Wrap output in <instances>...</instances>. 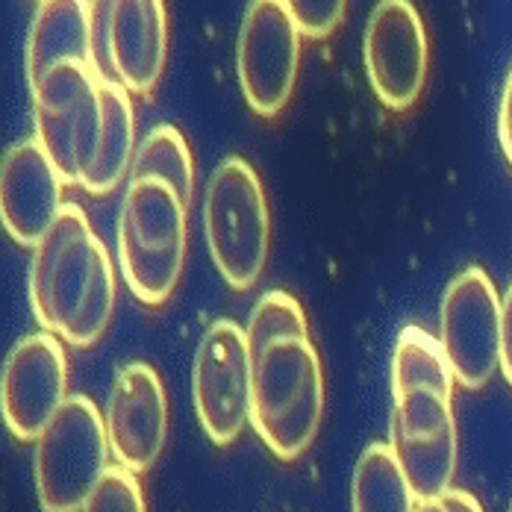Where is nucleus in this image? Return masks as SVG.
Masks as SVG:
<instances>
[{
	"instance_id": "f257e3e1",
	"label": "nucleus",
	"mask_w": 512,
	"mask_h": 512,
	"mask_svg": "<svg viewBox=\"0 0 512 512\" xmlns=\"http://www.w3.org/2000/svg\"><path fill=\"white\" fill-rule=\"evenodd\" d=\"M30 307L45 333L74 348H92L112 321V256L77 204H65L33 251Z\"/></svg>"
},
{
	"instance_id": "f03ea898",
	"label": "nucleus",
	"mask_w": 512,
	"mask_h": 512,
	"mask_svg": "<svg viewBox=\"0 0 512 512\" xmlns=\"http://www.w3.org/2000/svg\"><path fill=\"white\" fill-rule=\"evenodd\" d=\"M189 206L156 180H130L118 212V265L130 295L148 307L165 304L183 274Z\"/></svg>"
},
{
	"instance_id": "7ed1b4c3",
	"label": "nucleus",
	"mask_w": 512,
	"mask_h": 512,
	"mask_svg": "<svg viewBox=\"0 0 512 512\" xmlns=\"http://www.w3.org/2000/svg\"><path fill=\"white\" fill-rule=\"evenodd\" d=\"M324 415V368L309 339H283L254 354L251 427L283 462L298 460Z\"/></svg>"
},
{
	"instance_id": "20e7f679",
	"label": "nucleus",
	"mask_w": 512,
	"mask_h": 512,
	"mask_svg": "<svg viewBox=\"0 0 512 512\" xmlns=\"http://www.w3.org/2000/svg\"><path fill=\"white\" fill-rule=\"evenodd\" d=\"M204 236L215 271L236 292L254 289L271 248V212L254 165L227 156L209 174L204 192Z\"/></svg>"
},
{
	"instance_id": "39448f33",
	"label": "nucleus",
	"mask_w": 512,
	"mask_h": 512,
	"mask_svg": "<svg viewBox=\"0 0 512 512\" xmlns=\"http://www.w3.org/2000/svg\"><path fill=\"white\" fill-rule=\"evenodd\" d=\"M106 421L92 398L71 395L36 442L33 477L42 512H83L112 468Z\"/></svg>"
},
{
	"instance_id": "423d86ee",
	"label": "nucleus",
	"mask_w": 512,
	"mask_h": 512,
	"mask_svg": "<svg viewBox=\"0 0 512 512\" xmlns=\"http://www.w3.org/2000/svg\"><path fill=\"white\" fill-rule=\"evenodd\" d=\"M36 142L65 183L83 186L103 136V86L86 65H62L36 89Z\"/></svg>"
},
{
	"instance_id": "0eeeda50",
	"label": "nucleus",
	"mask_w": 512,
	"mask_h": 512,
	"mask_svg": "<svg viewBox=\"0 0 512 512\" xmlns=\"http://www.w3.org/2000/svg\"><path fill=\"white\" fill-rule=\"evenodd\" d=\"M195 412L212 445H233L251 424L254 407V351L248 333L218 318L206 327L192 368Z\"/></svg>"
},
{
	"instance_id": "6e6552de",
	"label": "nucleus",
	"mask_w": 512,
	"mask_h": 512,
	"mask_svg": "<svg viewBox=\"0 0 512 512\" xmlns=\"http://www.w3.org/2000/svg\"><path fill=\"white\" fill-rule=\"evenodd\" d=\"M501 301L477 265L460 271L442 295L439 342L462 389H483L501 368Z\"/></svg>"
},
{
	"instance_id": "1a4fd4ad",
	"label": "nucleus",
	"mask_w": 512,
	"mask_h": 512,
	"mask_svg": "<svg viewBox=\"0 0 512 512\" xmlns=\"http://www.w3.org/2000/svg\"><path fill=\"white\" fill-rule=\"evenodd\" d=\"M301 30L289 0H254L239 33V86L259 118H274L289 103L301 71Z\"/></svg>"
},
{
	"instance_id": "9d476101",
	"label": "nucleus",
	"mask_w": 512,
	"mask_h": 512,
	"mask_svg": "<svg viewBox=\"0 0 512 512\" xmlns=\"http://www.w3.org/2000/svg\"><path fill=\"white\" fill-rule=\"evenodd\" d=\"M389 445L410 480L415 498L436 501L454 489L460 436L451 398L433 389H412L392 398Z\"/></svg>"
},
{
	"instance_id": "9b49d317",
	"label": "nucleus",
	"mask_w": 512,
	"mask_h": 512,
	"mask_svg": "<svg viewBox=\"0 0 512 512\" xmlns=\"http://www.w3.org/2000/svg\"><path fill=\"white\" fill-rule=\"evenodd\" d=\"M68 357L53 333L24 336L3 362L0 412L18 442H39L68 404Z\"/></svg>"
},
{
	"instance_id": "f8f14e48",
	"label": "nucleus",
	"mask_w": 512,
	"mask_h": 512,
	"mask_svg": "<svg viewBox=\"0 0 512 512\" xmlns=\"http://www.w3.org/2000/svg\"><path fill=\"white\" fill-rule=\"evenodd\" d=\"M362 62L368 83L392 112H404L421 98L427 80V30L418 9L407 0H380L371 9Z\"/></svg>"
},
{
	"instance_id": "ddd939ff",
	"label": "nucleus",
	"mask_w": 512,
	"mask_h": 512,
	"mask_svg": "<svg viewBox=\"0 0 512 512\" xmlns=\"http://www.w3.org/2000/svg\"><path fill=\"white\" fill-rule=\"evenodd\" d=\"M103 421L115 465L142 474L159 460L168 439V398L154 365L127 362L115 374Z\"/></svg>"
},
{
	"instance_id": "4468645a",
	"label": "nucleus",
	"mask_w": 512,
	"mask_h": 512,
	"mask_svg": "<svg viewBox=\"0 0 512 512\" xmlns=\"http://www.w3.org/2000/svg\"><path fill=\"white\" fill-rule=\"evenodd\" d=\"M62 189L65 180L53 168L36 136L6 151L0 165V221L15 245L30 251L39 248L65 209Z\"/></svg>"
},
{
	"instance_id": "2eb2a0df",
	"label": "nucleus",
	"mask_w": 512,
	"mask_h": 512,
	"mask_svg": "<svg viewBox=\"0 0 512 512\" xmlns=\"http://www.w3.org/2000/svg\"><path fill=\"white\" fill-rule=\"evenodd\" d=\"M109 56L115 86L127 95H148L159 83L168 56V15L162 0H112Z\"/></svg>"
},
{
	"instance_id": "dca6fc26",
	"label": "nucleus",
	"mask_w": 512,
	"mask_h": 512,
	"mask_svg": "<svg viewBox=\"0 0 512 512\" xmlns=\"http://www.w3.org/2000/svg\"><path fill=\"white\" fill-rule=\"evenodd\" d=\"M92 56V3L45 0L36 6L27 39V80L36 89L62 65H86Z\"/></svg>"
},
{
	"instance_id": "f3484780",
	"label": "nucleus",
	"mask_w": 512,
	"mask_h": 512,
	"mask_svg": "<svg viewBox=\"0 0 512 512\" xmlns=\"http://www.w3.org/2000/svg\"><path fill=\"white\" fill-rule=\"evenodd\" d=\"M136 112L130 95L115 86H103V136L98 159L83 180L89 195H109L130 174L136 159Z\"/></svg>"
},
{
	"instance_id": "a211bd4d",
	"label": "nucleus",
	"mask_w": 512,
	"mask_h": 512,
	"mask_svg": "<svg viewBox=\"0 0 512 512\" xmlns=\"http://www.w3.org/2000/svg\"><path fill=\"white\" fill-rule=\"evenodd\" d=\"M410 480L389 442H371L351 477V512H418Z\"/></svg>"
},
{
	"instance_id": "6ab92c4d",
	"label": "nucleus",
	"mask_w": 512,
	"mask_h": 512,
	"mask_svg": "<svg viewBox=\"0 0 512 512\" xmlns=\"http://www.w3.org/2000/svg\"><path fill=\"white\" fill-rule=\"evenodd\" d=\"M389 386H392V398L407 395L412 389H433L451 398L457 380L442 351V342L421 327H404L392 348Z\"/></svg>"
},
{
	"instance_id": "aec40b11",
	"label": "nucleus",
	"mask_w": 512,
	"mask_h": 512,
	"mask_svg": "<svg viewBox=\"0 0 512 512\" xmlns=\"http://www.w3.org/2000/svg\"><path fill=\"white\" fill-rule=\"evenodd\" d=\"M130 180H156L177 192V198L192 206L195 198V159L183 139V133L171 124H156L154 130L142 139Z\"/></svg>"
},
{
	"instance_id": "412c9836",
	"label": "nucleus",
	"mask_w": 512,
	"mask_h": 512,
	"mask_svg": "<svg viewBox=\"0 0 512 512\" xmlns=\"http://www.w3.org/2000/svg\"><path fill=\"white\" fill-rule=\"evenodd\" d=\"M245 333H248L251 351L259 354L283 339H309V324L304 307L289 292L271 289L251 309Z\"/></svg>"
},
{
	"instance_id": "4be33fe9",
	"label": "nucleus",
	"mask_w": 512,
	"mask_h": 512,
	"mask_svg": "<svg viewBox=\"0 0 512 512\" xmlns=\"http://www.w3.org/2000/svg\"><path fill=\"white\" fill-rule=\"evenodd\" d=\"M83 512H148L142 486H139V474L121 465H112L98 483V489L92 492Z\"/></svg>"
},
{
	"instance_id": "5701e85b",
	"label": "nucleus",
	"mask_w": 512,
	"mask_h": 512,
	"mask_svg": "<svg viewBox=\"0 0 512 512\" xmlns=\"http://www.w3.org/2000/svg\"><path fill=\"white\" fill-rule=\"evenodd\" d=\"M292 18L304 39H327L345 18V0H289Z\"/></svg>"
},
{
	"instance_id": "b1692460",
	"label": "nucleus",
	"mask_w": 512,
	"mask_h": 512,
	"mask_svg": "<svg viewBox=\"0 0 512 512\" xmlns=\"http://www.w3.org/2000/svg\"><path fill=\"white\" fill-rule=\"evenodd\" d=\"M418 512H483L480 501L465 492V489H451L448 495L436 498V501H424Z\"/></svg>"
},
{
	"instance_id": "393cba45",
	"label": "nucleus",
	"mask_w": 512,
	"mask_h": 512,
	"mask_svg": "<svg viewBox=\"0 0 512 512\" xmlns=\"http://www.w3.org/2000/svg\"><path fill=\"white\" fill-rule=\"evenodd\" d=\"M501 374L512 386V283L501 301Z\"/></svg>"
},
{
	"instance_id": "a878e982",
	"label": "nucleus",
	"mask_w": 512,
	"mask_h": 512,
	"mask_svg": "<svg viewBox=\"0 0 512 512\" xmlns=\"http://www.w3.org/2000/svg\"><path fill=\"white\" fill-rule=\"evenodd\" d=\"M498 139H501V151L512 165V68L504 83V95H501V109H498Z\"/></svg>"
},
{
	"instance_id": "bb28decb",
	"label": "nucleus",
	"mask_w": 512,
	"mask_h": 512,
	"mask_svg": "<svg viewBox=\"0 0 512 512\" xmlns=\"http://www.w3.org/2000/svg\"><path fill=\"white\" fill-rule=\"evenodd\" d=\"M510 512H512V504H510Z\"/></svg>"
}]
</instances>
